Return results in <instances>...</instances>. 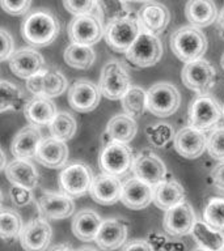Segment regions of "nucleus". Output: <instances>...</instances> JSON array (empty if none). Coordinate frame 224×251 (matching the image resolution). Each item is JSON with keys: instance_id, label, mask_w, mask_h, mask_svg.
Here are the masks:
<instances>
[{"instance_id": "nucleus-1", "label": "nucleus", "mask_w": 224, "mask_h": 251, "mask_svg": "<svg viewBox=\"0 0 224 251\" xmlns=\"http://www.w3.org/2000/svg\"><path fill=\"white\" fill-rule=\"evenodd\" d=\"M60 24L49 9H35L27 16L21 26V34L29 45L35 47L49 46L56 39Z\"/></svg>"}, {"instance_id": "nucleus-2", "label": "nucleus", "mask_w": 224, "mask_h": 251, "mask_svg": "<svg viewBox=\"0 0 224 251\" xmlns=\"http://www.w3.org/2000/svg\"><path fill=\"white\" fill-rule=\"evenodd\" d=\"M170 50L181 62L189 63L200 59L207 50V38L200 27L186 25L173 31Z\"/></svg>"}, {"instance_id": "nucleus-3", "label": "nucleus", "mask_w": 224, "mask_h": 251, "mask_svg": "<svg viewBox=\"0 0 224 251\" xmlns=\"http://www.w3.org/2000/svg\"><path fill=\"white\" fill-rule=\"evenodd\" d=\"M141 25L138 15L130 11L127 15L117 17L106 23L105 41L108 46L115 52L126 54L139 34L141 33Z\"/></svg>"}, {"instance_id": "nucleus-4", "label": "nucleus", "mask_w": 224, "mask_h": 251, "mask_svg": "<svg viewBox=\"0 0 224 251\" xmlns=\"http://www.w3.org/2000/svg\"><path fill=\"white\" fill-rule=\"evenodd\" d=\"M189 126L199 131H210L218 126L223 115V107L210 94H198L188 109Z\"/></svg>"}, {"instance_id": "nucleus-5", "label": "nucleus", "mask_w": 224, "mask_h": 251, "mask_svg": "<svg viewBox=\"0 0 224 251\" xmlns=\"http://www.w3.org/2000/svg\"><path fill=\"white\" fill-rule=\"evenodd\" d=\"M180 103V92L170 82H156L147 90V110L155 117H170L178 110Z\"/></svg>"}, {"instance_id": "nucleus-6", "label": "nucleus", "mask_w": 224, "mask_h": 251, "mask_svg": "<svg viewBox=\"0 0 224 251\" xmlns=\"http://www.w3.org/2000/svg\"><path fill=\"white\" fill-rule=\"evenodd\" d=\"M127 62L139 68H148L155 66L161 59L163 46L159 37L148 31L141 30L137 41L126 51Z\"/></svg>"}, {"instance_id": "nucleus-7", "label": "nucleus", "mask_w": 224, "mask_h": 251, "mask_svg": "<svg viewBox=\"0 0 224 251\" xmlns=\"http://www.w3.org/2000/svg\"><path fill=\"white\" fill-rule=\"evenodd\" d=\"M181 78L188 89L196 94H208L215 86L216 71L211 63L200 58L185 63Z\"/></svg>"}, {"instance_id": "nucleus-8", "label": "nucleus", "mask_w": 224, "mask_h": 251, "mask_svg": "<svg viewBox=\"0 0 224 251\" xmlns=\"http://www.w3.org/2000/svg\"><path fill=\"white\" fill-rule=\"evenodd\" d=\"M98 88L102 96H105L108 100H122L131 88V78L121 63L110 60L102 68Z\"/></svg>"}, {"instance_id": "nucleus-9", "label": "nucleus", "mask_w": 224, "mask_h": 251, "mask_svg": "<svg viewBox=\"0 0 224 251\" xmlns=\"http://www.w3.org/2000/svg\"><path fill=\"white\" fill-rule=\"evenodd\" d=\"M134 160L135 157L129 145L118 141H109L100 154V168L102 173L122 176L133 168Z\"/></svg>"}, {"instance_id": "nucleus-10", "label": "nucleus", "mask_w": 224, "mask_h": 251, "mask_svg": "<svg viewBox=\"0 0 224 251\" xmlns=\"http://www.w3.org/2000/svg\"><path fill=\"white\" fill-rule=\"evenodd\" d=\"M105 35V27L101 17L94 12L90 15L74 16L68 24V37L71 42L92 46Z\"/></svg>"}, {"instance_id": "nucleus-11", "label": "nucleus", "mask_w": 224, "mask_h": 251, "mask_svg": "<svg viewBox=\"0 0 224 251\" xmlns=\"http://www.w3.org/2000/svg\"><path fill=\"white\" fill-rule=\"evenodd\" d=\"M94 176L92 169L83 162L67 165L59 174V186L62 191L72 198H79L90 190Z\"/></svg>"}, {"instance_id": "nucleus-12", "label": "nucleus", "mask_w": 224, "mask_h": 251, "mask_svg": "<svg viewBox=\"0 0 224 251\" xmlns=\"http://www.w3.org/2000/svg\"><path fill=\"white\" fill-rule=\"evenodd\" d=\"M67 78L62 72L42 70L27 80V88L35 97H58L67 89Z\"/></svg>"}, {"instance_id": "nucleus-13", "label": "nucleus", "mask_w": 224, "mask_h": 251, "mask_svg": "<svg viewBox=\"0 0 224 251\" xmlns=\"http://www.w3.org/2000/svg\"><path fill=\"white\" fill-rule=\"evenodd\" d=\"M196 223V219L194 209L190 204L184 200L182 203L177 204L174 207L169 208L168 211H165L163 226L169 235L182 237V235H188L192 233Z\"/></svg>"}, {"instance_id": "nucleus-14", "label": "nucleus", "mask_w": 224, "mask_h": 251, "mask_svg": "<svg viewBox=\"0 0 224 251\" xmlns=\"http://www.w3.org/2000/svg\"><path fill=\"white\" fill-rule=\"evenodd\" d=\"M53 230L50 224L42 216L30 220L23 227L20 234V243L25 251H45L51 242Z\"/></svg>"}, {"instance_id": "nucleus-15", "label": "nucleus", "mask_w": 224, "mask_h": 251, "mask_svg": "<svg viewBox=\"0 0 224 251\" xmlns=\"http://www.w3.org/2000/svg\"><path fill=\"white\" fill-rule=\"evenodd\" d=\"M101 90L89 80H78L68 90V103L78 113L93 111L101 100Z\"/></svg>"}, {"instance_id": "nucleus-16", "label": "nucleus", "mask_w": 224, "mask_h": 251, "mask_svg": "<svg viewBox=\"0 0 224 251\" xmlns=\"http://www.w3.org/2000/svg\"><path fill=\"white\" fill-rule=\"evenodd\" d=\"M39 215L47 220L68 219L74 215L75 201L72 196L56 192H43L37 201Z\"/></svg>"}, {"instance_id": "nucleus-17", "label": "nucleus", "mask_w": 224, "mask_h": 251, "mask_svg": "<svg viewBox=\"0 0 224 251\" xmlns=\"http://www.w3.org/2000/svg\"><path fill=\"white\" fill-rule=\"evenodd\" d=\"M134 176L145 183L156 186L167 179V168L164 162L151 151H143L135 157L133 164Z\"/></svg>"}, {"instance_id": "nucleus-18", "label": "nucleus", "mask_w": 224, "mask_h": 251, "mask_svg": "<svg viewBox=\"0 0 224 251\" xmlns=\"http://www.w3.org/2000/svg\"><path fill=\"white\" fill-rule=\"evenodd\" d=\"M174 149L181 157L194 160L202 156L204 149H207V137L203 131L188 126L174 135Z\"/></svg>"}, {"instance_id": "nucleus-19", "label": "nucleus", "mask_w": 224, "mask_h": 251, "mask_svg": "<svg viewBox=\"0 0 224 251\" xmlns=\"http://www.w3.org/2000/svg\"><path fill=\"white\" fill-rule=\"evenodd\" d=\"M94 241L104 251L122 249L127 241V224L123 220L115 217L102 220L101 226Z\"/></svg>"}, {"instance_id": "nucleus-20", "label": "nucleus", "mask_w": 224, "mask_h": 251, "mask_svg": "<svg viewBox=\"0 0 224 251\" xmlns=\"http://www.w3.org/2000/svg\"><path fill=\"white\" fill-rule=\"evenodd\" d=\"M122 204L133 211L144 209L153 201V187L139 178H130L122 186Z\"/></svg>"}, {"instance_id": "nucleus-21", "label": "nucleus", "mask_w": 224, "mask_h": 251, "mask_svg": "<svg viewBox=\"0 0 224 251\" xmlns=\"http://www.w3.org/2000/svg\"><path fill=\"white\" fill-rule=\"evenodd\" d=\"M9 70L20 78H29L42 71L45 59L31 47H24L15 51L9 58Z\"/></svg>"}, {"instance_id": "nucleus-22", "label": "nucleus", "mask_w": 224, "mask_h": 251, "mask_svg": "<svg viewBox=\"0 0 224 251\" xmlns=\"http://www.w3.org/2000/svg\"><path fill=\"white\" fill-rule=\"evenodd\" d=\"M122 186L119 178L101 173L94 176L93 183L90 186V196L96 203L101 205H113L121 200Z\"/></svg>"}, {"instance_id": "nucleus-23", "label": "nucleus", "mask_w": 224, "mask_h": 251, "mask_svg": "<svg viewBox=\"0 0 224 251\" xmlns=\"http://www.w3.org/2000/svg\"><path fill=\"white\" fill-rule=\"evenodd\" d=\"M141 29L151 34L159 35L168 27L170 13L164 4L157 1H148L140 8L138 13Z\"/></svg>"}, {"instance_id": "nucleus-24", "label": "nucleus", "mask_w": 224, "mask_h": 251, "mask_svg": "<svg viewBox=\"0 0 224 251\" xmlns=\"http://www.w3.org/2000/svg\"><path fill=\"white\" fill-rule=\"evenodd\" d=\"M68 158V147L66 141L59 140L55 137L42 139L38 147L35 160L47 169L63 168Z\"/></svg>"}, {"instance_id": "nucleus-25", "label": "nucleus", "mask_w": 224, "mask_h": 251, "mask_svg": "<svg viewBox=\"0 0 224 251\" xmlns=\"http://www.w3.org/2000/svg\"><path fill=\"white\" fill-rule=\"evenodd\" d=\"M42 141L41 132L34 126H27L16 133L11 144L13 157L20 160H30L37 154L38 147Z\"/></svg>"}, {"instance_id": "nucleus-26", "label": "nucleus", "mask_w": 224, "mask_h": 251, "mask_svg": "<svg viewBox=\"0 0 224 251\" xmlns=\"http://www.w3.org/2000/svg\"><path fill=\"white\" fill-rule=\"evenodd\" d=\"M219 11L214 0H188L185 5V17L196 27L210 26L216 23Z\"/></svg>"}, {"instance_id": "nucleus-27", "label": "nucleus", "mask_w": 224, "mask_h": 251, "mask_svg": "<svg viewBox=\"0 0 224 251\" xmlns=\"http://www.w3.org/2000/svg\"><path fill=\"white\" fill-rule=\"evenodd\" d=\"M24 114L29 125L34 127L49 126L58 114L54 102L47 97H35L24 106Z\"/></svg>"}, {"instance_id": "nucleus-28", "label": "nucleus", "mask_w": 224, "mask_h": 251, "mask_svg": "<svg viewBox=\"0 0 224 251\" xmlns=\"http://www.w3.org/2000/svg\"><path fill=\"white\" fill-rule=\"evenodd\" d=\"M185 200V188L174 179H165L153 186V204L163 211L182 203Z\"/></svg>"}, {"instance_id": "nucleus-29", "label": "nucleus", "mask_w": 224, "mask_h": 251, "mask_svg": "<svg viewBox=\"0 0 224 251\" xmlns=\"http://www.w3.org/2000/svg\"><path fill=\"white\" fill-rule=\"evenodd\" d=\"M101 224L102 219L98 216L97 212L92 209H83L74 216L71 227L76 238L84 242H90L96 239Z\"/></svg>"}, {"instance_id": "nucleus-30", "label": "nucleus", "mask_w": 224, "mask_h": 251, "mask_svg": "<svg viewBox=\"0 0 224 251\" xmlns=\"http://www.w3.org/2000/svg\"><path fill=\"white\" fill-rule=\"evenodd\" d=\"M4 172H5L7 179L12 184L24 186V187L31 188V190L38 184L39 174L37 169L29 162V160L16 158L7 165Z\"/></svg>"}, {"instance_id": "nucleus-31", "label": "nucleus", "mask_w": 224, "mask_h": 251, "mask_svg": "<svg viewBox=\"0 0 224 251\" xmlns=\"http://www.w3.org/2000/svg\"><path fill=\"white\" fill-rule=\"evenodd\" d=\"M137 122L127 114L115 115L108 122V126H106V136L109 137V141L129 144L130 141L137 136Z\"/></svg>"}, {"instance_id": "nucleus-32", "label": "nucleus", "mask_w": 224, "mask_h": 251, "mask_svg": "<svg viewBox=\"0 0 224 251\" xmlns=\"http://www.w3.org/2000/svg\"><path fill=\"white\" fill-rule=\"evenodd\" d=\"M193 238L196 239V245L210 251H219L224 246V235L220 230L208 225L206 221L196 220V225L192 231Z\"/></svg>"}, {"instance_id": "nucleus-33", "label": "nucleus", "mask_w": 224, "mask_h": 251, "mask_svg": "<svg viewBox=\"0 0 224 251\" xmlns=\"http://www.w3.org/2000/svg\"><path fill=\"white\" fill-rule=\"evenodd\" d=\"M96 60V52L90 46L71 43L64 51V62L76 70H89Z\"/></svg>"}, {"instance_id": "nucleus-34", "label": "nucleus", "mask_w": 224, "mask_h": 251, "mask_svg": "<svg viewBox=\"0 0 224 251\" xmlns=\"http://www.w3.org/2000/svg\"><path fill=\"white\" fill-rule=\"evenodd\" d=\"M122 107L129 117L138 119L147 110V92L141 86H133L122 97Z\"/></svg>"}, {"instance_id": "nucleus-35", "label": "nucleus", "mask_w": 224, "mask_h": 251, "mask_svg": "<svg viewBox=\"0 0 224 251\" xmlns=\"http://www.w3.org/2000/svg\"><path fill=\"white\" fill-rule=\"evenodd\" d=\"M51 136L62 141H68L75 136L78 125L74 115L67 111H58L50 125H49Z\"/></svg>"}, {"instance_id": "nucleus-36", "label": "nucleus", "mask_w": 224, "mask_h": 251, "mask_svg": "<svg viewBox=\"0 0 224 251\" xmlns=\"http://www.w3.org/2000/svg\"><path fill=\"white\" fill-rule=\"evenodd\" d=\"M24 105L23 92L13 82L1 80L0 82V113L20 110Z\"/></svg>"}, {"instance_id": "nucleus-37", "label": "nucleus", "mask_w": 224, "mask_h": 251, "mask_svg": "<svg viewBox=\"0 0 224 251\" xmlns=\"http://www.w3.org/2000/svg\"><path fill=\"white\" fill-rule=\"evenodd\" d=\"M23 220L19 212L3 208L0 212V235L3 239H15L23 230Z\"/></svg>"}, {"instance_id": "nucleus-38", "label": "nucleus", "mask_w": 224, "mask_h": 251, "mask_svg": "<svg viewBox=\"0 0 224 251\" xmlns=\"http://www.w3.org/2000/svg\"><path fill=\"white\" fill-rule=\"evenodd\" d=\"M126 1L127 0H96V13L101 17L102 21L109 23L112 20L129 13L130 11Z\"/></svg>"}, {"instance_id": "nucleus-39", "label": "nucleus", "mask_w": 224, "mask_h": 251, "mask_svg": "<svg viewBox=\"0 0 224 251\" xmlns=\"http://www.w3.org/2000/svg\"><path fill=\"white\" fill-rule=\"evenodd\" d=\"M203 220L218 230L224 229V199L212 198L204 208Z\"/></svg>"}, {"instance_id": "nucleus-40", "label": "nucleus", "mask_w": 224, "mask_h": 251, "mask_svg": "<svg viewBox=\"0 0 224 251\" xmlns=\"http://www.w3.org/2000/svg\"><path fill=\"white\" fill-rule=\"evenodd\" d=\"M208 154L215 160L224 161V127H216L207 137Z\"/></svg>"}, {"instance_id": "nucleus-41", "label": "nucleus", "mask_w": 224, "mask_h": 251, "mask_svg": "<svg viewBox=\"0 0 224 251\" xmlns=\"http://www.w3.org/2000/svg\"><path fill=\"white\" fill-rule=\"evenodd\" d=\"M63 7L71 15L83 16L94 13L97 9L96 0H63Z\"/></svg>"}, {"instance_id": "nucleus-42", "label": "nucleus", "mask_w": 224, "mask_h": 251, "mask_svg": "<svg viewBox=\"0 0 224 251\" xmlns=\"http://www.w3.org/2000/svg\"><path fill=\"white\" fill-rule=\"evenodd\" d=\"M173 136L172 128L169 127V125L165 123H160V125H155L153 127L148 129V137L151 143L157 147H164L167 141L170 140V137Z\"/></svg>"}, {"instance_id": "nucleus-43", "label": "nucleus", "mask_w": 224, "mask_h": 251, "mask_svg": "<svg viewBox=\"0 0 224 251\" xmlns=\"http://www.w3.org/2000/svg\"><path fill=\"white\" fill-rule=\"evenodd\" d=\"M9 196H11L12 203L15 204L16 207H25L33 199V192H31V188L13 184L9 191Z\"/></svg>"}, {"instance_id": "nucleus-44", "label": "nucleus", "mask_w": 224, "mask_h": 251, "mask_svg": "<svg viewBox=\"0 0 224 251\" xmlns=\"http://www.w3.org/2000/svg\"><path fill=\"white\" fill-rule=\"evenodd\" d=\"M1 8L11 16L25 15L30 8L31 0H0Z\"/></svg>"}, {"instance_id": "nucleus-45", "label": "nucleus", "mask_w": 224, "mask_h": 251, "mask_svg": "<svg viewBox=\"0 0 224 251\" xmlns=\"http://www.w3.org/2000/svg\"><path fill=\"white\" fill-rule=\"evenodd\" d=\"M0 37H1V52H0V60L4 62L12 56V54L15 52L13 51V46H15V42H13V37L11 35V33H8V30L5 29H1L0 30Z\"/></svg>"}, {"instance_id": "nucleus-46", "label": "nucleus", "mask_w": 224, "mask_h": 251, "mask_svg": "<svg viewBox=\"0 0 224 251\" xmlns=\"http://www.w3.org/2000/svg\"><path fill=\"white\" fill-rule=\"evenodd\" d=\"M121 251H155L151 243L145 239H133L123 245Z\"/></svg>"}, {"instance_id": "nucleus-47", "label": "nucleus", "mask_w": 224, "mask_h": 251, "mask_svg": "<svg viewBox=\"0 0 224 251\" xmlns=\"http://www.w3.org/2000/svg\"><path fill=\"white\" fill-rule=\"evenodd\" d=\"M211 179L214 186L224 192V161H220V164H218L212 169Z\"/></svg>"}, {"instance_id": "nucleus-48", "label": "nucleus", "mask_w": 224, "mask_h": 251, "mask_svg": "<svg viewBox=\"0 0 224 251\" xmlns=\"http://www.w3.org/2000/svg\"><path fill=\"white\" fill-rule=\"evenodd\" d=\"M216 27L219 30L220 38L224 39V7L219 11L218 19H216Z\"/></svg>"}, {"instance_id": "nucleus-49", "label": "nucleus", "mask_w": 224, "mask_h": 251, "mask_svg": "<svg viewBox=\"0 0 224 251\" xmlns=\"http://www.w3.org/2000/svg\"><path fill=\"white\" fill-rule=\"evenodd\" d=\"M49 251H74L71 249L70 245H66V243H60V245H55L53 246Z\"/></svg>"}, {"instance_id": "nucleus-50", "label": "nucleus", "mask_w": 224, "mask_h": 251, "mask_svg": "<svg viewBox=\"0 0 224 251\" xmlns=\"http://www.w3.org/2000/svg\"><path fill=\"white\" fill-rule=\"evenodd\" d=\"M7 168V165H5V154H4V151H1V169Z\"/></svg>"}, {"instance_id": "nucleus-51", "label": "nucleus", "mask_w": 224, "mask_h": 251, "mask_svg": "<svg viewBox=\"0 0 224 251\" xmlns=\"http://www.w3.org/2000/svg\"><path fill=\"white\" fill-rule=\"evenodd\" d=\"M76 251H97V250H94L93 247H80V249H78Z\"/></svg>"}, {"instance_id": "nucleus-52", "label": "nucleus", "mask_w": 224, "mask_h": 251, "mask_svg": "<svg viewBox=\"0 0 224 251\" xmlns=\"http://www.w3.org/2000/svg\"><path fill=\"white\" fill-rule=\"evenodd\" d=\"M127 1H139V3H148V1H153V0H127Z\"/></svg>"}, {"instance_id": "nucleus-53", "label": "nucleus", "mask_w": 224, "mask_h": 251, "mask_svg": "<svg viewBox=\"0 0 224 251\" xmlns=\"http://www.w3.org/2000/svg\"><path fill=\"white\" fill-rule=\"evenodd\" d=\"M193 251H210V250H206V249H203V247H196V249H194V250Z\"/></svg>"}, {"instance_id": "nucleus-54", "label": "nucleus", "mask_w": 224, "mask_h": 251, "mask_svg": "<svg viewBox=\"0 0 224 251\" xmlns=\"http://www.w3.org/2000/svg\"><path fill=\"white\" fill-rule=\"evenodd\" d=\"M220 66H222V68H223V71H224V54H223V56H222V60H220Z\"/></svg>"}, {"instance_id": "nucleus-55", "label": "nucleus", "mask_w": 224, "mask_h": 251, "mask_svg": "<svg viewBox=\"0 0 224 251\" xmlns=\"http://www.w3.org/2000/svg\"><path fill=\"white\" fill-rule=\"evenodd\" d=\"M219 251H224V246L223 247H222V249H220V250Z\"/></svg>"}, {"instance_id": "nucleus-56", "label": "nucleus", "mask_w": 224, "mask_h": 251, "mask_svg": "<svg viewBox=\"0 0 224 251\" xmlns=\"http://www.w3.org/2000/svg\"><path fill=\"white\" fill-rule=\"evenodd\" d=\"M223 115H224V105H223Z\"/></svg>"}]
</instances>
